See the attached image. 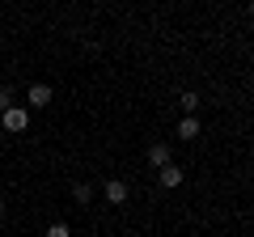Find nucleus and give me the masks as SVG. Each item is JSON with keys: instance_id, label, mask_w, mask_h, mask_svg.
Instances as JSON below:
<instances>
[{"instance_id": "9b49d317", "label": "nucleus", "mask_w": 254, "mask_h": 237, "mask_svg": "<svg viewBox=\"0 0 254 237\" xmlns=\"http://www.w3.org/2000/svg\"><path fill=\"white\" fill-rule=\"evenodd\" d=\"M0 216H4V195H0Z\"/></svg>"}, {"instance_id": "20e7f679", "label": "nucleus", "mask_w": 254, "mask_h": 237, "mask_svg": "<svg viewBox=\"0 0 254 237\" xmlns=\"http://www.w3.org/2000/svg\"><path fill=\"white\" fill-rule=\"evenodd\" d=\"M182 178H187V174H182V170H178L174 161H170V165L161 170V186H165V191H174V186H182Z\"/></svg>"}, {"instance_id": "f03ea898", "label": "nucleus", "mask_w": 254, "mask_h": 237, "mask_svg": "<svg viewBox=\"0 0 254 237\" xmlns=\"http://www.w3.org/2000/svg\"><path fill=\"white\" fill-rule=\"evenodd\" d=\"M102 195H106V203H127V182H119V178H110V182L102 186Z\"/></svg>"}, {"instance_id": "423d86ee", "label": "nucleus", "mask_w": 254, "mask_h": 237, "mask_svg": "<svg viewBox=\"0 0 254 237\" xmlns=\"http://www.w3.org/2000/svg\"><path fill=\"white\" fill-rule=\"evenodd\" d=\"M195 136H199V118H182V123H178V140H195Z\"/></svg>"}, {"instance_id": "6e6552de", "label": "nucleus", "mask_w": 254, "mask_h": 237, "mask_svg": "<svg viewBox=\"0 0 254 237\" xmlns=\"http://www.w3.org/2000/svg\"><path fill=\"white\" fill-rule=\"evenodd\" d=\"M178 106L187 110V115H190V110H199V93H190V89H187V93L178 98Z\"/></svg>"}, {"instance_id": "0eeeda50", "label": "nucleus", "mask_w": 254, "mask_h": 237, "mask_svg": "<svg viewBox=\"0 0 254 237\" xmlns=\"http://www.w3.org/2000/svg\"><path fill=\"white\" fill-rule=\"evenodd\" d=\"M72 199H76V203H89V199H93V186H89V182H76V186H72Z\"/></svg>"}, {"instance_id": "1a4fd4ad", "label": "nucleus", "mask_w": 254, "mask_h": 237, "mask_svg": "<svg viewBox=\"0 0 254 237\" xmlns=\"http://www.w3.org/2000/svg\"><path fill=\"white\" fill-rule=\"evenodd\" d=\"M43 237H72V229L64 225V220H55V225H51V229H47V233H43Z\"/></svg>"}, {"instance_id": "39448f33", "label": "nucleus", "mask_w": 254, "mask_h": 237, "mask_svg": "<svg viewBox=\"0 0 254 237\" xmlns=\"http://www.w3.org/2000/svg\"><path fill=\"white\" fill-rule=\"evenodd\" d=\"M148 165L165 170V165H170V144H153V148H148Z\"/></svg>"}, {"instance_id": "9d476101", "label": "nucleus", "mask_w": 254, "mask_h": 237, "mask_svg": "<svg viewBox=\"0 0 254 237\" xmlns=\"http://www.w3.org/2000/svg\"><path fill=\"white\" fill-rule=\"evenodd\" d=\"M9 106H13V93H9V89H0V115H4Z\"/></svg>"}, {"instance_id": "7ed1b4c3", "label": "nucleus", "mask_w": 254, "mask_h": 237, "mask_svg": "<svg viewBox=\"0 0 254 237\" xmlns=\"http://www.w3.org/2000/svg\"><path fill=\"white\" fill-rule=\"evenodd\" d=\"M26 102H30V106H38V110H43L47 102H51V85H30V93H26Z\"/></svg>"}, {"instance_id": "f8f14e48", "label": "nucleus", "mask_w": 254, "mask_h": 237, "mask_svg": "<svg viewBox=\"0 0 254 237\" xmlns=\"http://www.w3.org/2000/svg\"><path fill=\"white\" fill-rule=\"evenodd\" d=\"M250 17H254V4H250Z\"/></svg>"}, {"instance_id": "f257e3e1", "label": "nucleus", "mask_w": 254, "mask_h": 237, "mask_svg": "<svg viewBox=\"0 0 254 237\" xmlns=\"http://www.w3.org/2000/svg\"><path fill=\"white\" fill-rule=\"evenodd\" d=\"M0 123H4V131H26L30 127V110L26 106H9L0 115Z\"/></svg>"}]
</instances>
